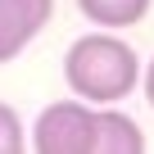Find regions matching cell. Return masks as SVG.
<instances>
[{"label":"cell","mask_w":154,"mask_h":154,"mask_svg":"<svg viewBox=\"0 0 154 154\" xmlns=\"http://www.w3.org/2000/svg\"><path fill=\"white\" fill-rule=\"evenodd\" d=\"M63 86L86 104H122L140 91V54L122 32H82L63 54Z\"/></svg>","instance_id":"obj_1"},{"label":"cell","mask_w":154,"mask_h":154,"mask_svg":"<svg viewBox=\"0 0 154 154\" xmlns=\"http://www.w3.org/2000/svg\"><path fill=\"white\" fill-rule=\"evenodd\" d=\"M27 149L36 154H91L95 149V104L86 100H54L27 127Z\"/></svg>","instance_id":"obj_2"},{"label":"cell","mask_w":154,"mask_h":154,"mask_svg":"<svg viewBox=\"0 0 154 154\" xmlns=\"http://www.w3.org/2000/svg\"><path fill=\"white\" fill-rule=\"evenodd\" d=\"M54 18V0H0V63H14Z\"/></svg>","instance_id":"obj_3"},{"label":"cell","mask_w":154,"mask_h":154,"mask_svg":"<svg viewBox=\"0 0 154 154\" xmlns=\"http://www.w3.org/2000/svg\"><path fill=\"white\" fill-rule=\"evenodd\" d=\"M145 131L140 122L118 104H95V149L91 154H140Z\"/></svg>","instance_id":"obj_4"},{"label":"cell","mask_w":154,"mask_h":154,"mask_svg":"<svg viewBox=\"0 0 154 154\" xmlns=\"http://www.w3.org/2000/svg\"><path fill=\"white\" fill-rule=\"evenodd\" d=\"M77 9H82V18L95 23V27L127 32V27H136V23L149 18L154 0H77Z\"/></svg>","instance_id":"obj_5"},{"label":"cell","mask_w":154,"mask_h":154,"mask_svg":"<svg viewBox=\"0 0 154 154\" xmlns=\"http://www.w3.org/2000/svg\"><path fill=\"white\" fill-rule=\"evenodd\" d=\"M23 149H27V127L14 104L0 100V154H23Z\"/></svg>","instance_id":"obj_6"},{"label":"cell","mask_w":154,"mask_h":154,"mask_svg":"<svg viewBox=\"0 0 154 154\" xmlns=\"http://www.w3.org/2000/svg\"><path fill=\"white\" fill-rule=\"evenodd\" d=\"M140 95H145V104L154 109V59L140 63Z\"/></svg>","instance_id":"obj_7"}]
</instances>
